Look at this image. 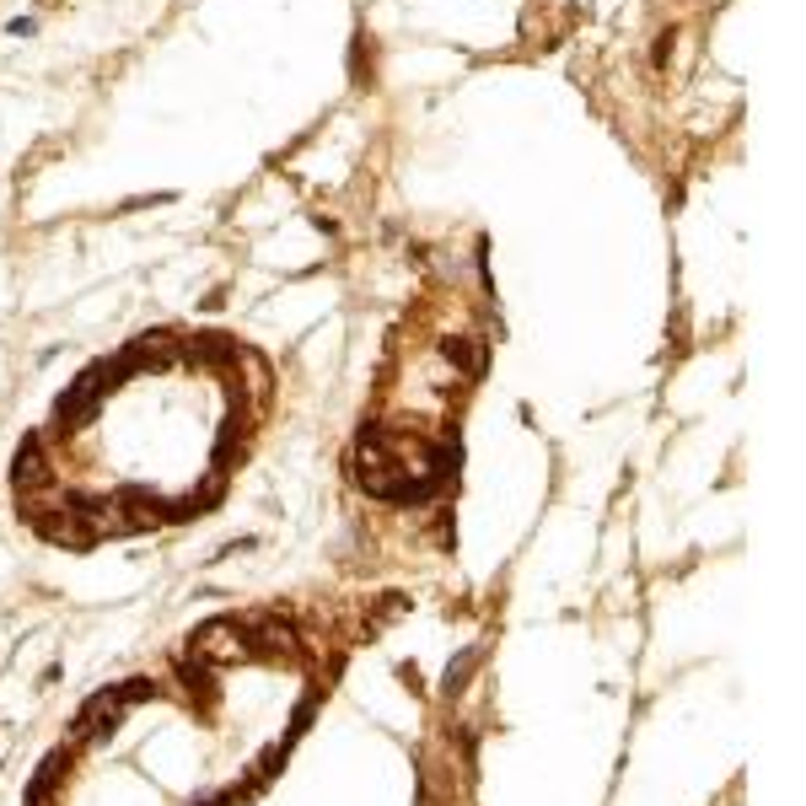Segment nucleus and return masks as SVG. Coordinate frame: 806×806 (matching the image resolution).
<instances>
[{"label":"nucleus","mask_w":806,"mask_h":806,"mask_svg":"<svg viewBox=\"0 0 806 806\" xmlns=\"http://www.w3.org/2000/svg\"><path fill=\"white\" fill-rule=\"evenodd\" d=\"M32 484H48V452L38 436H27L22 452L11 457V489H32Z\"/></svg>","instance_id":"nucleus-1"}]
</instances>
